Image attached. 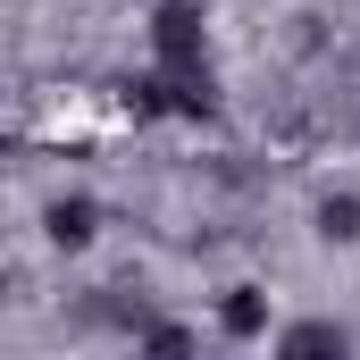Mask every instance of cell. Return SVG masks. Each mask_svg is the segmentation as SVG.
<instances>
[{
    "label": "cell",
    "instance_id": "obj_1",
    "mask_svg": "<svg viewBox=\"0 0 360 360\" xmlns=\"http://www.w3.org/2000/svg\"><path fill=\"white\" fill-rule=\"evenodd\" d=\"M151 59L160 68H210V17H201V0H160L151 8Z\"/></svg>",
    "mask_w": 360,
    "mask_h": 360
},
{
    "label": "cell",
    "instance_id": "obj_2",
    "mask_svg": "<svg viewBox=\"0 0 360 360\" xmlns=\"http://www.w3.org/2000/svg\"><path fill=\"white\" fill-rule=\"evenodd\" d=\"M218 327H226L235 344H260V335H269V293H260V285H235V293L218 302Z\"/></svg>",
    "mask_w": 360,
    "mask_h": 360
},
{
    "label": "cell",
    "instance_id": "obj_3",
    "mask_svg": "<svg viewBox=\"0 0 360 360\" xmlns=\"http://www.w3.org/2000/svg\"><path fill=\"white\" fill-rule=\"evenodd\" d=\"M92 218H101V210H92L84 193L59 201V210H51V243H59V252H84V243H92Z\"/></svg>",
    "mask_w": 360,
    "mask_h": 360
},
{
    "label": "cell",
    "instance_id": "obj_4",
    "mask_svg": "<svg viewBox=\"0 0 360 360\" xmlns=\"http://www.w3.org/2000/svg\"><path fill=\"white\" fill-rule=\"evenodd\" d=\"M319 235H327V243H352L360 235V193H327V201H319Z\"/></svg>",
    "mask_w": 360,
    "mask_h": 360
},
{
    "label": "cell",
    "instance_id": "obj_5",
    "mask_svg": "<svg viewBox=\"0 0 360 360\" xmlns=\"http://www.w3.org/2000/svg\"><path fill=\"white\" fill-rule=\"evenodd\" d=\"M344 344H352V335H344V327H327V319H310V327H285V335H276V352H344Z\"/></svg>",
    "mask_w": 360,
    "mask_h": 360
}]
</instances>
